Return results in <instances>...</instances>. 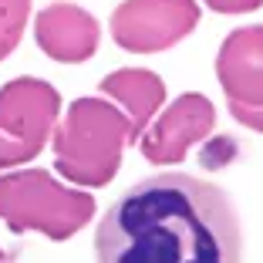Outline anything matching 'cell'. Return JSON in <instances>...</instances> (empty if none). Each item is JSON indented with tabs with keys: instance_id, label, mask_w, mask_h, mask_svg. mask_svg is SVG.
<instances>
[{
	"instance_id": "4",
	"label": "cell",
	"mask_w": 263,
	"mask_h": 263,
	"mask_svg": "<svg viewBox=\"0 0 263 263\" xmlns=\"http://www.w3.org/2000/svg\"><path fill=\"white\" fill-rule=\"evenodd\" d=\"M61 115V95L41 78H14L0 88V169L31 162Z\"/></svg>"
},
{
	"instance_id": "10",
	"label": "cell",
	"mask_w": 263,
	"mask_h": 263,
	"mask_svg": "<svg viewBox=\"0 0 263 263\" xmlns=\"http://www.w3.org/2000/svg\"><path fill=\"white\" fill-rule=\"evenodd\" d=\"M27 17H31V0H0V61L21 44Z\"/></svg>"
},
{
	"instance_id": "5",
	"label": "cell",
	"mask_w": 263,
	"mask_h": 263,
	"mask_svg": "<svg viewBox=\"0 0 263 263\" xmlns=\"http://www.w3.org/2000/svg\"><path fill=\"white\" fill-rule=\"evenodd\" d=\"M199 24L196 0H125L111 14V37L125 51L152 54L179 44Z\"/></svg>"
},
{
	"instance_id": "13",
	"label": "cell",
	"mask_w": 263,
	"mask_h": 263,
	"mask_svg": "<svg viewBox=\"0 0 263 263\" xmlns=\"http://www.w3.org/2000/svg\"><path fill=\"white\" fill-rule=\"evenodd\" d=\"M0 263H7V253H4V250H0Z\"/></svg>"
},
{
	"instance_id": "11",
	"label": "cell",
	"mask_w": 263,
	"mask_h": 263,
	"mask_svg": "<svg viewBox=\"0 0 263 263\" xmlns=\"http://www.w3.org/2000/svg\"><path fill=\"white\" fill-rule=\"evenodd\" d=\"M230 115L236 118L240 125H247V128L253 132H263V105H236V101H230Z\"/></svg>"
},
{
	"instance_id": "7",
	"label": "cell",
	"mask_w": 263,
	"mask_h": 263,
	"mask_svg": "<svg viewBox=\"0 0 263 263\" xmlns=\"http://www.w3.org/2000/svg\"><path fill=\"white\" fill-rule=\"evenodd\" d=\"M34 37L47 58L61 64H81L98 51V21L74 4H51L34 21Z\"/></svg>"
},
{
	"instance_id": "12",
	"label": "cell",
	"mask_w": 263,
	"mask_h": 263,
	"mask_svg": "<svg viewBox=\"0 0 263 263\" xmlns=\"http://www.w3.org/2000/svg\"><path fill=\"white\" fill-rule=\"evenodd\" d=\"M206 7H213L216 14H250L263 4V0H202Z\"/></svg>"
},
{
	"instance_id": "1",
	"label": "cell",
	"mask_w": 263,
	"mask_h": 263,
	"mask_svg": "<svg viewBox=\"0 0 263 263\" xmlns=\"http://www.w3.org/2000/svg\"><path fill=\"white\" fill-rule=\"evenodd\" d=\"M240 253L233 199L186 172L139 179L95 230L98 263H240Z\"/></svg>"
},
{
	"instance_id": "8",
	"label": "cell",
	"mask_w": 263,
	"mask_h": 263,
	"mask_svg": "<svg viewBox=\"0 0 263 263\" xmlns=\"http://www.w3.org/2000/svg\"><path fill=\"white\" fill-rule=\"evenodd\" d=\"M216 78L236 105H263V24L240 27L216 54Z\"/></svg>"
},
{
	"instance_id": "9",
	"label": "cell",
	"mask_w": 263,
	"mask_h": 263,
	"mask_svg": "<svg viewBox=\"0 0 263 263\" xmlns=\"http://www.w3.org/2000/svg\"><path fill=\"white\" fill-rule=\"evenodd\" d=\"M101 91L108 95V98H115L128 111L132 139L139 142V135L152 125V115L162 108L165 81L155 71H145V68H122V71H111L101 81Z\"/></svg>"
},
{
	"instance_id": "3",
	"label": "cell",
	"mask_w": 263,
	"mask_h": 263,
	"mask_svg": "<svg viewBox=\"0 0 263 263\" xmlns=\"http://www.w3.org/2000/svg\"><path fill=\"white\" fill-rule=\"evenodd\" d=\"M95 216V199L61 186L44 169L0 176V219L10 233H44L47 240H71Z\"/></svg>"
},
{
	"instance_id": "2",
	"label": "cell",
	"mask_w": 263,
	"mask_h": 263,
	"mask_svg": "<svg viewBox=\"0 0 263 263\" xmlns=\"http://www.w3.org/2000/svg\"><path fill=\"white\" fill-rule=\"evenodd\" d=\"M132 139L128 115L105 98H78L54 125V165L78 186L101 189L115 179Z\"/></svg>"
},
{
	"instance_id": "6",
	"label": "cell",
	"mask_w": 263,
	"mask_h": 263,
	"mask_svg": "<svg viewBox=\"0 0 263 263\" xmlns=\"http://www.w3.org/2000/svg\"><path fill=\"white\" fill-rule=\"evenodd\" d=\"M213 125H216L213 101L199 91H186L142 132V155L152 165H176L196 142L213 132Z\"/></svg>"
}]
</instances>
